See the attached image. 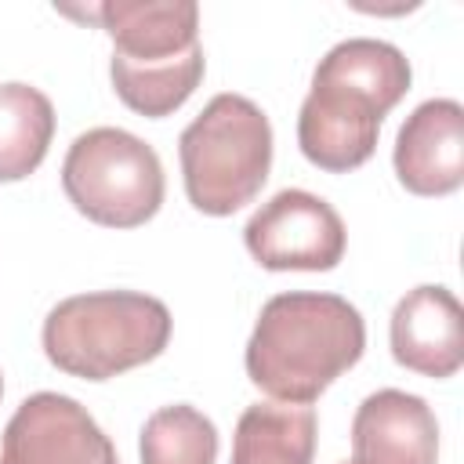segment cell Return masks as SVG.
I'll return each instance as SVG.
<instances>
[{"label": "cell", "mask_w": 464, "mask_h": 464, "mask_svg": "<svg viewBox=\"0 0 464 464\" xmlns=\"http://www.w3.org/2000/svg\"><path fill=\"white\" fill-rule=\"evenodd\" d=\"M0 395H4V377H0Z\"/></svg>", "instance_id": "cell-16"}, {"label": "cell", "mask_w": 464, "mask_h": 464, "mask_svg": "<svg viewBox=\"0 0 464 464\" xmlns=\"http://www.w3.org/2000/svg\"><path fill=\"white\" fill-rule=\"evenodd\" d=\"M395 178L413 196H450L464 185V109L453 98L420 102L395 134Z\"/></svg>", "instance_id": "cell-9"}, {"label": "cell", "mask_w": 464, "mask_h": 464, "mask_svg": "<svg viewBox=\"0 0 464 464\" xmlns=\"http://www.w3.org/2000/svg\"><path fill=\"white\" fill-rule=\"evenodd\" d=\"M413 69L406 54L373 36H352L334 44L315 72L312 91L301 102L297 145L308 163L330 174L362 167L381 134V120L410 91Z\"/></svg>", "instance_id": "cell-1"}, {"label": "cell", "mask_w": 464, "mask_h": 464, "mask_svg": "<svg viewBox=\"0 0 464 464\" xmlns=\"http://www.w3.org/2000/svg\"><path fill=\"white\" fill-rule=\"evenodd\" d=\"M352 464H439V420L420 395L381 388L352 417Z\"/></svg>", "instance_id": "cell-11"}, {"label": "cell", "mask_w": 464, "mask_h": 464, "mask_svg": "<svg viewBox=\"0 0 464 464\" xmlns=\"http://www.w3.org/2000/svg\"><path fill=\"white\" fill-rule=\"evenodd\" d=\"M207 69L203 47L174 58V62H156V65H123V62H109V76H112V91L120 94V102L149 120L170 116L174 109H181L192 91L199 87Z\"/></svg>", "instance_id": "cell-14"}, {"label": "cell", "mask_w": 464, "mask_h": 464, "mask_svg": "<svg viewBox=\"0 0 464 464\" xmlns=\"http://www.w3.org/2000/svg\"><path fill=\"white\" fill-rule=\"evenodd\" d=\"M69 203L94 225L138 228L163 207V163L149 141L123 127H91L72 138L62 163Z\"/></svg>", "instance_id": "cell-5"}, {"label": "cell", "mask_w": 464, "mask_h": 464, "mask_svg": "<svg viewBox=\"0 0 464 464\" xmlns=\"http://www.w3.org/2000/svg\"><path fill=\"white\" fill-rule=\"evenodd\" d=\"M344 464H352V460H344Z\"/></svg>", "instance_id": "cell-17"}, {"label": "cell", "mask_w": 464, "mask_h": 464, "mask_svg": "<svg viewBox=\"0 0 464 464\" xmlns=\"http://www.w3.org/2000/svg\"><path fill=\"white\" fill-rule=\"evenodd\" d=\"M65 14L98 22L112 40V58L123 65H156L199 51V7L192 0H105Z\"/></svg>", "instance_id": "cell-8"}, {"label": "cell", "mask_w": 464, "mask_h": 464, "mask_svg": "<svg viewBox=\"0 0 464 464\" xmlns=\"http://www.w3.org/2000/svg\"><path fill=\"white\" fill-rule=\"evenodd\" d=\"M185 196L199 214L228 218L246 207L272 170V123L243 94H214L178 138Z\"/></svg>", "instance_id": "cell-4"}, {"label": "cell", "mask_w": 464, "mask_h": 464, "mask_svg": "<svg viewBox=\"0 0 464 464\" xmlns=\"http://www.w3.org/2000/svg\"><path fill=\"white\" fill-rule=\"evenodd\" d=\"M243 243L268 272H330L344 257L348 232L323 196L283 188L250 214Z\"/></svg>", "instance_id": "cell-6"}, {"label": "cell", "mask_w": 464, "mask_h": 464, "mask_svg": "<svg viewBox=\"0 0 464 464\" xmlns=\"http://www.w3.org/2000/svg\"><path fill=\"white\" fill-rule=\"evenodd\" d=\"M54 138L51 98L22 80L0 83V181L29 178Z\"/></svg>", "instance_id": "cell-13"}, {"label": "cell", "mask_w": 464, "mask_h": 464, "mask_svg": "<svg viewBox=\"0 0 464 464\" xmlns=\"http://www.w3.org/2000/svg\"><path fill=\"white\" fill-rule=\"evenodd\" d=\"M366 323L337 294L290 290L265 301L243 362L254 388L272 402L312 406L344 370L362 359Z\"/></svg>", "instance_id": "cell-2"}, {"label": "cell", "mask_w": 464, "mask_h": 464, "mask_svg": "<svg viewBox=\"0 0 464 464\" xmlns=\"http://www.w3.org/2000/svg\"><path fill=\"white\" fill-rule=\"evenodd\" d=\"M0 464H120V457L87 406L72 395L36 392L11 413Z\"/></svg>", "instance_id": "cell-7"}, {"label": "cell", "mask_w": 464, "mask_h": 464, "mask_svg": "<svg viewBox=\"0 0 464 464\" xmlns=\"http://www.w3.org/2000/svg\"><path fill=\"white\" fill-rule=\"evenodd\" d=\"M315 431L312 406L254 402L236 420L232 464H312Z\"/></svg>", "instance_id": "cell-12"}, {"label": "cell", "mask_w": 464, "mask_h": 464, "mask_svg": "<svg viewBox=\"0 0 464 464\" xmlns=\"http://www.w3.org/2000/svg\"><path fill=\"white\" fill-rule=\"evenodd\" d=\"M170 312L138 290H94L58 301L44 319V355L69 377L109 381L163 355Z\"/></svg>", "instance_id": "cell-3"}, {"label": "cell", "mask_w": 464, "mask_h": 464, "mask_svg": "<svg viewBox=\"0 0 464 464\" xmlns=\"http://www.w3.org/2000/svg\"><path fill=\"white\" fill-rule=\"evenodd\" d=\"M392 359L420 377L446 381L464 366V312L453 290L439 283L413 286L399 297L388 323Z\"/></svg>", "instance_id": "cell-10"}, {"label": "cell", "mask_w": 464, "mask_h": 464, "mask_svg": "<svg viewBox=\"0 0 464 464\" xmlns=\"http://www.w3.org/2000/svg\"><path fill=\"white\" fill-rule=\"evenodd\" d=\"M138 453L141 464H214L218 428L203 410L188 402L160 406L141 424Z\"/></svg>", "instance_id": "cell-15"}]
</instances>
